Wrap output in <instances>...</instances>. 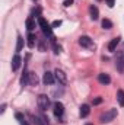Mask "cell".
<instances>
[{"instance_id":"cell-11","label":"cell","mask_w":124,"mask_h":125,"mask_svg":"<svg viewBox=\"0 0 124 125\" xmlns=\"http://www.w3.org/2000/svg\"><path fill=\"white\" fill-rule=\"evenodd\" d=\"M91 109H89V105H82L80 106V118H86L89 115Z\"/></svg>"},{"instance_id":"cell-4","label":"cell","mask_w":124,"mask_h":125,"mask_svg":"<svg viewBox=\"0 0 124 125\" xmlns=\"http://www.w3.org/2000/svg\"><path fill=\"white\" fill-rule=\"evenodd\" d=\"M79 44H80L82 47H85V48H93V47H95L93 42H92V39H91L89 36H86V35H83V36L79 38Z\"/></svg>"},{"instance_id":"cell-17","label":"cell","mask_w":124,"mask_h":125,"mask_svg":"<svg viewBox=\"0 0 124 125\" xmlns=\"http://www.w3.org/2000/svg\"><path fill=\"white\" fill-rule=\"evenodd\" d=\"M117 99H118L120 106H124V90H118L117 92Z\"/></svg>"},{"instance_id":"cell-1","label":"cell","mask_w":124,"mask_h":125,"mask_svg":"<svg viewBox=\"0 0 124 125\" xmlns=\"http://www.w3.org/2000/svg\"><path fill=\"white\" fill-rule=\"evenodd\" d=\"M38 23H39L42 32H44V35H47L53 42H56V41H54V35H53V28H51V25H50L44 18H41V16H39V19H38Z\"/></svg>"},{"instance_id":"cell-23","label":"cell","mask_w":124,"mask_h":125,"mask_svg":"<svg viewBox=\"0 0 124 125\" xmlns=\"http://www.w3.org/2000/svg\"><path fill=\"white\" fill-rule=\"evenodd\" d=\"M60 25H62V21H54L51 26H53V28H57V26H60Z\"/></svg>"},{"instance_id":"cell-29","label":"cell","mask_w":124,"mask_h":125,"mask_svg":"<svg viewBox=\"0 0 124 125\" xmlns=\"http://www.w3.org/2000/svg\"><path fill=\"white\" fill-rule=\"evenodd\" d=\"M34 1H37V0H34Z\"/></svg>"},{"instance_id":"cell-18","label":"cell","mask_w":124,"mask_h":125,"mask_svg":"<svg viewBox=\"0 0 124 125\" xmlns=\"http://www.w3.org/2000/svg\"><path fill=\"white\" fill-rule=\"evenodd\" d=\"M22 48H24V38H22V36H18V42H16V51L19 52V51H22Z\"/></svg>"},{"instance_id":"cell-10","label":"cell","mask_w":124,"mask_h":125,"mask_svg":"<svg viewBox=\"0 0 124 125\" xmlns=\"http://www.w3.org/2000/svg\"><path fill=\"white\" fill-rule=\"evenodd\" d=\"M118 44H120V38H114V39H111V42L108 44V50H110L111 52H114Z\"/></svg>"},{"instance_id":"cell-8","label":"cell","mask_w":124,"mask_h":125,"mask_svg":"<svg viewBox=\"0 0 124 125\" xmlns=\"http://www.w3.org/2000/svg\"><path fill=\"white\" fill-rule=\"evenodd\" d=\"M21 62H22V58L16 54V55L13 57V60H12V70H13V71H16V70L21 67Z\"/></svg>"},{"instance_id":"cell-26","label":"cell","mask_w":124,"mask_h":125,"mask_svg":"<svg viewBox=\"0 0 124 125\" xmlns=\"http://www.w3.org/2000/svg\"><path fill=\"white\" fill-rule=\"evenodd\" d=\"M101 102H102V97H96V99L93 100V105H99Z\"/></svg>"},{"instance_id":"cell-9","label":"cell","mask_w":124,"mask_h":125,"mask_svg":"<svg viewBox=\"0 0 124 125\" xmlns=\"http://www.w3.org/2000/svg\"><path fill=\"white\" fill-rule=\"evenodd\" d=\"M98 80H99V83H101V84H110V83H111L110 76H108V74H105V73H101V74L98 76Z\"/></svg>"},{"instance_id":"cell-12","label":"cell","mask_w":124,"mask_h":125,"mask_svg":"<svg viewBox=\"0 0 124 125\" xmlns=\"http://www.w3.org/2000/svg\"><path fill=\"white\" fill-rule=\"evenodd\" d=\"M89 12H91V18H92L93 21H96V19L99 18V10H98L96 6H91V7H89Z\"/></svg>"},{"instance_id":"cell-24","label":"cell","mask_w":124,"mask_h":125,"mask_svg":"<svg viewBox=\"0 0 124 125\" xmlns=\"http://www.w3.org/2000/svg\"><path fill=\"white\" fill-rule=\"evenodd\" d=\"M53 45H54V50H56V54H59V52L62 51V48H60V47H59V45H57L56 42H53Z\"/></svg>"},{"instance_id":"cell-22","label":"cell","mask_w":124,"mask_h":125,"mask_svg":"<svg viewBox=\"0 0 124 125\" xmlns=\"http://www.w3.org/2000/svg\"><path fill=\"white\" fill-rule=\"evenodd\" d=\"M34 124H35V125H47L44 119H42V122H41V119H39V118H34Z\"/></svg>"},{"instance_id":"cell-7","label":"cell","mask_w":124,"mask_h":125,"mask_svg":"<svg viewBox=\"0 0 124 125\" xmlns=\"http://www.w3.org/2000/svg\"><path fill=\"white\" fill-rule=\"evenodd\" d=\"M54 74L51 73V71H45L44 73V77H42V82L45 83V84H53L54 83Z\"/></svg>"},{"instance_id":"cell-5","label":"cell","mask_w":124,"mask_h":125,"mask_svg":"<svg viewBox=\"0 0 124 125\" xmlns=\"http://www.w3.org/2000/svg\"><path fill=\"white\" fill-rule=\"evenodd\" d=\"M54 76H56V79H57V82L60 83V84H66L67 83V76H66V73L63 71V70H56L54 71Z\"/></svg>"},{"instance_id":"cell-20","label":"cell","mask_w":124,"mask_h":125,"mask_svg":"<svg viewBox=\"0 0 124 125\" xmlns=\"http://www.w3.org/2000/svg\"><path fill=\"white\" fill-rule=\"evenodd\" d=\"M102 28H104V29H111V28H112V22H111L110 19H104V21H102Z\"/></svg>"},{"instance_id":"cell-3","label":"cell","mask_w":124,"mask_h":125,"mask_svg":"<svg viewBox=\"0 0 124 125\" xmlns=\"http://www.w3.org/2000/svg\"><path fill=\"white\" fill-rule=\"evenodd\" d=\"M38 106H39L42 111L48 109V108H50V97L45 96V94H39V96H38Z\"/></svg>"},{"instance_id":"cell-19","label":"cell","mask_w":124,"mask_h":125,"mask_svg":"<svg viewBox=\"0 0 124 125\" xmlns=\"http://www.w3.org/2000/svg\"><path fill=\"white\" fill-rule=\"evenodd\" d=\"M117 68H118L120 71H123V70H124V54L118 58V60H117Z\"/></svg>"},{"instance_id":"cell-13","label":"cell","mask_w":124,"mask_h":125,"mask_svg":"<svg viewBox=\"0 0 124 125\" xmlns=\"http://www.w3.org/2000/svg\"><path fill=\"white\" fill-rule=\"evenodd\" d=\"M35 42H37V36L34 33H29L28 35V47L29 48H34L35 47Z\"/></svg>"},{"instance_id":"cell-27","label":"cell","mask_w":124,"mask_h":125,"mask_svg":"<svg viewBox=\"0 0 124 125\" xmlns=\"http://www.w3.org/2000/svg\"><path fill=\"white\" fill-rule=\"evenodd\" d=\"M105 1H107V4H108L110 7H112V6H114V3H115V0H105Z\"/></svg>"},{"instance_id":"cell-25","label":"cell","mask_w":124,"mask_h":125,"mask_svg":"<svg viewBox=\"0 0 124 125\" xmlns=\"http://www.w3.org/2000/svg\"><path fill=\"white\" fill-rule=\"evenodd\" d=\"M63 4H64L66 7H69V6H72V4H73V0H66V1L63 3Z\"/></svg>"},{"instance_id":"cell-28","label":"cell","mask_w":124,"mask_h":125,"mask_svg":"<svg viewBox=\"0 0 124 125\" xmlns=\"http://www.w3.org/2000/svg\"><path fill=\"white\" fill-rule=\"evenodd\" d=\"M86 125H93V124H86Z\"/></svg>"},{"instance_id":"cell-2","label":"cell","mask_w":124,"mask_h":125,"mask_svg":"<svg viewBox=\"0 0 124 125\" xmlns=\"http://www.w3.org/2000/svg\"><path fill=\"white\" fill-rule=\"evenodd\" d=\"M115 116H117V109H110V111H107L105 114H102L101 122H111V121H114Z\"/></svg>"},{"instance_id":"cell-15","label":"cell","mask_w":124,"mask_h":125,"mask_svg":"<svg viewBox=\"0 0 124 125\" xmlns=\"http://www.w3.org/2000/svg\"><path fill=\"white\" fill-rule=\"evenodd\" d=\"M21 83H22V86L29 84V73H28V71H24V76H22V79H21Z\"/></svg>"},{"instance_id":"cell-6","label":"cell","mask_w":124,"mask_h":125,"mask_svg":"<svg viewBox=\"0 0 124 125\" xmlns=\"http://www.w3.org/2000/svg\"><path fill=\"white\" fill-rule=\"evenodd\" d=\"M63 114H64V105H63L62 102H56L54 103V115L57 118H62Z\"/></svg>"},{"instance_id":"cell-16","label":"cell","mask_w":124,"mask_h":125,"mask_svg":"<svg viewBox=\"0 0 124 125\" xmlns=\"http://www.w3.org/2000/svg\"><path fill=\"white\" fill-rule=\"evenodd\" d=\"M29 84L31 86H37L38 84V77L35 73H29Z\"/></svg>"},{"instance_id":"cell-14","label":"cell","mask_w":124,"mask_h":125,"mask_svg":"<svg viewBox=\"0 0 124 125\" xmlns=\"http://www.w3.org/2000/svg\"><path fill=\"white\" fill-rule=\"evenodd\" d=\"M26 29L29 32H32L35 29V21H34L32 18H28V19H26Z\"/></svg>"},{"instance_id":"cell-21","label":"cell","mask_w":124,"mask_h":125,"mask_svg":"<svg viewBox=\"0 0 124 125\" xmlns=\"http://www.w3.org/2000/svg\"><path fill=\"white\" fill-rule=\"evenodd\" d=\"M16 119L19 121V124L21 125H28V122H26V119L22 116V114H16Z\"/></svg>"}]
</instances>
